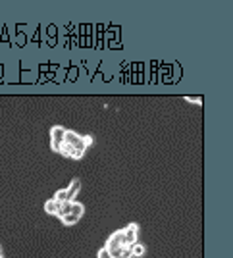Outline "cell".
Returning a JSON list of instances; mask_svg holds the SVG:
<instances>
[{
    "label": "cell",
    "instance_id": "cell-1",
    "mask_svg": "<svg viewBox=\"0 0 233 258\" xmlns=\"http://www.w3.org/2000/svg\"><path fill=\"white\" fill-rule=\"evenodd\" d=\"M89 145H93V137H85V135H79L75 131H68L66 129L64 145L60 147V152H62L64 156H68V158L79 160L85 154Z\"/></svg>",
    "mask_w": 233,
    "mask_h": 258
},
{
    "label": "cell",
    "instance_id": "cell-2",
    "mask_svg": "<svg viewBox=\"0 0 233 258\" xmlns=\"http://www.w3.org/2000/svg\"><path fill=\"white\" fill-rule=\"evenodd\" d=\"M83 212H85V206L81 205V203H75V201H72V210H70L66 216H62L60 220H62L66 226H74V224H77V222L81 220Z\"/></svg>",
    "mask_w": 233,
    "mask_h": 258
},
{
    "label": "cell",
    "instance_id": "cell-3",
    "mask_svg": "<svg viewBox=\"0 0 233 258\" xmlns=\"http://www.w3.org/2000/svg\"><path fill=\"white\" fill-rule=\"evenodd\" d=\"M64 135H66V129L62 125L52 127V131H50V147H52V151L60 152V147L64 145Z\"/></svg>",
    "mask_w": 233,
    "mask_h": 258
},
{
    "label": "cell",
    "instance_id": "cell-4",
    "mask_svg": "<svg viewBox=\"0 0 233 258\" xmlns=\"http://www.w3.org/2000/svg\"><path fill=\"white\" fill-rule=\"evenodd\" d=\"M137 224H129L127 227H124V237H126L127 245H135L137 243Z\"/></svg>",
    "mask_w": 233,
    "mask_h": 258
},
{
    "label": "cell",
    "instance_id": "cell-5",
    "mask_svg": "<svg viewBox=\"0 0 233 258\" xmlns=\"http://www.w3.org/2000/svg\"><path fill=\"white\" fill-rule=\"evenodd\" d=\"M62 205H64V203H58L56 199H52V201L44 203V212H46V214H56V216H58L60 208H62Z\"/></svg>",
    "mask_w": 233,
    "mask_h": 258
},
{
    "label": "cell",
    "instance_id": "cell-6",
    "mask_svg": "<svg viewBox=\"0 0 233 258\" xmlns=\"http://www.w3.org/2000/svg\"><path fill=\"white\" fill-rule=\"evenodd\" d=\"M79 189H81V183L77 181V179H74V181H72V185L66 189V193H68V199H70V201H74V197L79 193Z\"/></svg>",
    "mask_w": 233,
    "mask_h": 258
},
{
    "label": "cell",
    "instance_id": "cell-7",
    "mask_svg": "<svg viewBox=\"0 0 233 258\" xmlns=\"http://www.w3.org/2000/svg\"><path fill=\"white\" fill-rule=\"evenodd\" d=\"M145 250H147V248L143 247L141 243H135V245H131V256H133V258H141L143 254H145Z\"/></svg>",
    "mask_w": 233,
    "mask_h": 258
},
{
    "label": "cell",
    "instance_id": "cell-8",
    "mask_svg": "<svg viewBox=\"0 0 233 258\" xmlns=\"http://www.w3.org/2000/svg\"><path fill=\"white\" fill-rule=\"evenodd\" d=\"M98 258H112V254H110V252H108V248H100V250H98Z\"/></svg>",
    "mask_w": 233,
    "mask_h": 258
},
{
    "label": "cell",
    "instance_id": "cell-9",
    "mask_svg": "<svg viewBox=\"0 0 233 258\" xmlns=\"http://www.w3.org/2000/svg\"><path fill=\"white\" fill-rule=\"evenodd\" d=\"M0 258H2V250H0Z\"/></svg>",
    "mask_w": 233,
    "mask_h": 258
}]
</instances>
